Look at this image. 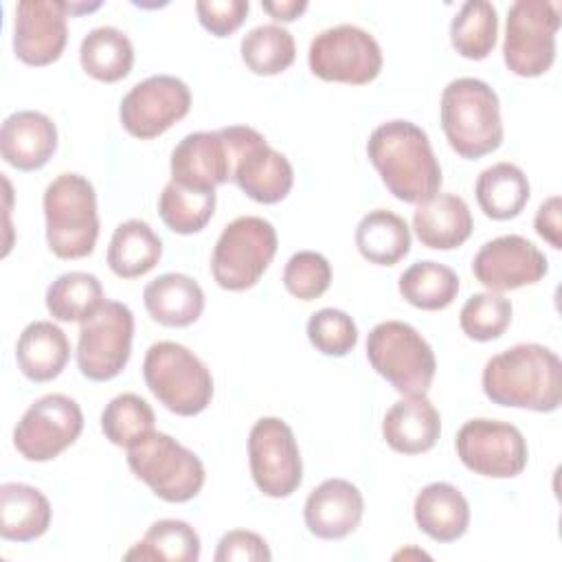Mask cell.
I'll list each match as a JSON object with an SVG mask.
<instances>
[{"label":"cell","mask_w":562,"mask_h":562,"mask_svg":"<svg viewBox=\"0 0 562 562\" xmlns=\"http://www.w3.org/2000/svg\"><path fill=\"white\" fill-rule=\"evenodd\" d=\"M191 110L189 86L173 75H151L121 99L119 121L123 130L140 140L165 134Z\"/></svg>","instance_id":"obj_16"},{"label":"cell","mask_w":562,"mask_h":562,"mask_svg":"<svg viewBox=\"0 0 562 562\" xmlns=\"http://www.w3.org/2000/svg\"><path fill=\"white\" fill-rule=\"evenodd\" d=\"M474 222L470 206L454 193H435L417 204L413 231L417 239L432 250L459 248L472 235Z\"/></svg>","instance_id":"obj_23"},{"label":"cell","mask_w":562,"mask_h":562,"mask_svg":"<svg viewBox=\"0 0 562 562\" xmlns=\"http://www.w3.org/2000/svg\"><path fill=\"white\" fill-rule=\"evenodd\" d=\"M560 195H551L547 198L538 211H536V217H533V228L536 233L555 250L562 248V224H560Z\"/></svg>","instance_id":"obj_44"},{"label":"cell","mask_w":562,"mask_h":562,"mask_svg":"<svg viewBox=\"0 0 562 562\" xmlns=\"http://www.w3.org/2000/svg\"><path fill=\"white\" fill-rule=\"evenodd\" d=\"M248 0H198L195 13L200 24L215 37H226L235 33L246 15H248Z\"/></svg>","instance_id":"obj_42"},{"label":"cell","mask_w":562,"mask_h":562,"mask_svg":"<svg viewBox=\"0 0 562 562\" xmlns=\"http://www.w3.org/2000/svg\"><path fill=\"white\" fill-rule=\"evenodd\" d=\"M239 53L250 72L272 77L294 64L296 44L288 29L279 24H259L244 35Z\"/></svg>","instance_id":"obj_36"},{"label":"cell","mask_w":562,"mask_h":562,"mask_svg":"<svg viewBox=\"0 0 562 562\" xmlns=\"http://www.w3.org/2000/svg\"><path fill=\"white\" fill-rule=\"evenodd\" d=\"M481 384L498 406L553 413L562 400V362L544 345L520 342L485 362Z\"/></svg>","instance_id":"obj_2"},{"label":"cell","mask_w":562,"mask_h":562,"mask_svg":"<svg viewBox=\"0 0 562 562\" xmlns=\"http://www.w3.org/2000/svg\"><path fill=\"white\" fill-rule=\"evenodd\" d=\"M307 64L323 81L364 86L382 70V48L369 31L356 24H338L314 35Z\"/></svg>","instance_id":"obj_10"},{"label":"cell","mask_w":562,"mask_h":562,"mask_svg":"<svg viewBox=\"0 0 562 562\" xmlns=\"http://www.w3.org/2000/svg\"><path fill=\"white\" fill-rule=\"evenodd\" d=\"M134 314L125 303L103 301L79 327L77 367L92 382L116 378L132 353Z\"/></svg>","instance_id":"obj_11"},{"label":"cell","mask_w":562,"mask_h":562,"mask_svg":"<svg viewBox=\"0 0 562 562\" xmlns=\"http://www.w3.org/2000/svg\"><path fill=\"white\" fill-rule=\"evenodd\" d=\"M413 516L417 527L435 542H454L468 531L470 505L454 485L435 481L415 496Z\"/></svg>","instance_id":"obj_24"},{"label":"cell","mask_w":562,"mask_h":562,"mask_svg":"<svg viewBox=\"0 0 562 562\" xmlns=\"http://www.w3.org/2000/svg\"><path fill=\"white\" fill-rule=\"evenodd\" d=\"M46 244L59 259L88 257L99 237L97 191L81 173H59L48 182L44 198Z\"/></svg>","instance_id":"obj_4"},{"label":"cell","mask_w":562,"mask_h":562,"mask_svg":"<svg viewBox=\"0 0 562 562\" xmlns=\"http://www.w3.org/2000/svg\"><path fill=\"white\" fill-rule=\"evenodd\" d=\"M147 314L165 327L193 325L204 310V292L195 279L182 272H167L143 290Z\"/></svg>","instance_id":"obj_25"},{"label":"cell","mask_w":562,"mask_h":562,"mask_svg":"<svg viewBox=\"0 0 562 562\" xmlns=\"http://www.w3.org/2000/svg\"><path fill=\"white\" fill-rule=\"evenodd\" d=\"M498 35V13L487 0H468L450 22V44L465 59H485Z\"/></svg>","instance_id":"obj_34"},{"label":"cell","mask_w":562,"mask_h":562,"mask_svg":"<svg viewBox=\"0 0 562 562\" xmlns=\"http://www.w3.org/2000/svg\"><path fill=\"white\" fill-rule=\"evenodd\" d=\"M48 498L26 483L0 485V536L11 542H31L50 527Z\"/></svg>","instance_id":"obj_27"},{"label":"cell","mask_w":562,"mask_h":562,"mask_svg":"<svg viewBox=\"0 0 562 562\" xmlns=\"http://www.w3.org/2000/svg\"><path fill=\"white\" fill-rule=\"evenodd\" d=\"M83 430L79 404L64 393L35 400L13 428V446L26 461H50L70 448Z\"/></svg>","instance_id":"obj_14"},{"label":"cell","mask_w":562,"mask_h":562,"mask_svg":"<svg viewBox=\"0 0 562 562\" xmlns=\"http://www.w3.org/2000/svg\"><path fill=\"white\" fill-rule=\"evenodd\" d=\"M79 61L92 79L114 83L130 75L134 46L123 31L114 26H97L81 40Z\"/></svg>","instance_id":"obj_31"},{"label":"cell","mask_w":562,"mask_h":562,"mask_svg":"<svg viewBox=\"0 0 562 562\" xmlns=\"http://www.w3.org/2000/svg\"><path fill=\"white\" fill-rule=\"evenodd\" d=\"M162 257V241L143 220L121 222L108 246V266L121 279L147 274Z\"/></svg>","instance_id":"obj_29"},{"label":"cell","mask_w":562,"mask_h":562,"mask_svg":"<svg viewBox=\"0 0 562 562\" xmlns=\"http://www.w3.org/2000/svg\"><path fill=\"white\" fill-rule=\"evenodd\" d=\"M461 463L474 474L490 479H514L527 468V441L509 424L487 417L468 419L454 439Z\"/></svg>","instance_id":"obj_15"},{"label":"cell","mask_w":562,"mask_h":562,"mask_svg":"<svg viewBox=\"0 0 562 562\" xmlns=\"http://www.w3.org/2000/svg\"><path fill=\"white\" fill-rule=\"evenodd\" d=\"M367 360L402 395H426L437 373L432 347L404 321H382L369 331Z\"/></svg>","instance_id":"obj_6"},{"label":"cell","mask_w":562,"mask_h":562,"mask_svg":"<svg viewBox=\"0 0 562 562\" xmlns=\"http://www.w3.org/2000/svg\"><path fill=\"white\" fill-rule=\"evenodd\" d=\"M279 248L274 226L257 215L235 217L220 233L213 255L211 272L215 283L228 292H241L263 277Z\"/></svg>","instance_id":"obj_8"},{"label":"cell","mask_w":562,"mask_h":562,"mask_svg":"<svg viewBox=\"0 0 562 562\" xmlns=\"http://www.w3.org/2000/svg\"><path fill=\"white\" fill-rule=\"evenodd\" d=\"M512 323V301L505 299L501 292H479L472 294L461 312L459 325L461 331L479 342L501 338Z\"/></svg>","instance_id":"obj_39"},{"label":"cell","mask_w":562,"mask_h":562,"mask_svg":"<svg viewBox=\"0 0 562 562\" xmlns=\"http://www.w3.org/2000/svg\"><path fill=\"white\" fill-rule=\"evenodd\" d=\"M123 558L125 560L195 562L200 558V536L184 520L162 518V520H156Z\"/></svg>","instance_id":"obj_35"},{"label":"cell","mask_w":562,"mask_h":562,"mask_svg":"<svg viewBox=\"0 0 562 562\" xmlns=\"http://www.w3.org/2000/svg\"><path fill=\"white\" fill-rule=\"evenodd\" d=\"M68 42V7L61 0H22L15 4L13 50L26 66L57 61Z\"/></svg>","instance_id":"obj_18"},{"label":"cell","mask_w":562,"mask_h":562,"mask_svg":"<svg viewBox=\"0 0 562 562\" xmlns=\"http://www.w3.org/2000/svg\"><path fill=\"white\" fill-rule=\"evenodd\" d=\"M127 465L136 479L167 503L195 498L206 479L200 457L158 430L147 432L127 448Z\"/></svg>","instance_id":"obj_7"},{"label":"cell","mask_w":562,"mask_h":562,"mask_svg":"<svg viewBox=\"0 0 562 562\" xmlns=\"http://www.w3.org/2000/svg\"><path fill=\"white\" fill-rule=\"evenodd\" d=\"M156 415L147 400L136 393H121L112 397L101 413V430L105 439L119 448H130L154 430Z\"/></svg>","instance_id":"obj_38"},{"label":"cell","mask_w":562,"mask_h":562,"mask_svg":"<svg viewBox=\"0 0 562 562\" xmlns=\"http://www.w3.org/2000/svg\"><path fill=\"white\" fill-rule=\"evenodd\" d=\"M481 211L492 220H514L529 202L531 187L525 171L514 162H496L483 169L474 184Z\"/></svg>","instance_id":"obj_28"},{"label":"cell","mask_w":562,"mask_h":562,"mask_svg":"<svg viewBox=\"0 0 562 562\" xmlns=\"http://www.w3.org/2000/svg\"><path fill=\"white\" fill-rule=\"evenodd\" d=\"M46 310L55 321L83 323L105 301L101 281L92 272H64L46 290Z\"/></svg>","instance_id":"obj_33"},{"label":"cell","mask_w":562,"mask_h":562,"mask_svg":"<svg viewBox=\"0 0 562 562\" xmlns=\"http://www.w3.org/2000/svg\"><path fill=\"white\" fill-rule=\"evenodd\" d=\"M143 378L154 397L180 417L202 413L213 400L211 371L191 349L173 340H160L147 349Z\"/></svg>","instance_id":"obj_5"},{"label":"cell","mask_w":562,"mask_h":562,"mask_svg":"<svg viewBox=\"0 0 562 562\" xmlns=\"http://www.w3.org/2000/svg\"><path fill=\"white\" fill-rule=\"evenodd\" d=\"M367 156L393 198L419 204L439 193L443 176L428 134L404 119L378 125L367 140Z\"/></svg>","instance_id":"obj_1"},{"label":"cell","mask_w":562,"mask_h":562,"mask_svg":"<svg viewBox=\"0 0 562 562\" xmlns=\"http://www.w3.org/2000/svg\"><path fill=\"white\" fill-rule=\"evenodd\" d=\"M215 562H233V560H255V562H268L272 558L266 540L248 529H233L226 531L215 551Z\"/></svg>","instance_id":"obj_43"},{"label":"cell","mask_w":562,"mask_h":562,"mask_svg":"<svg viewBox=\"0 0 562 562\" xmlns=\"http://www.w3.org/2000/svg\"><path fill=\"white\" fill-rule=\"evenodd\" d=\"M215 191H198L178 182H167L158 198V215L178 235L200 233L215 213Z\"/></svg>","instance_id":"obj_37"},{"label":"cell","mask_w":562,"mask_h":562,"mask_svg":"<svg viewBox=\"0 0 562 562\" xmlns=\"http://www.w3.org/2000/svg\"><path fill=\"white\" fill-rule=\"evenodd\" d=\"M57 149V127L37 110H18L2 121L0 154L18 171L42 169Z\"/></svg>","instance_id":"obj_21"},{"label":"cell","mask_w":562,"mask_h":562,"mask_svg":"<svg viewBox=\"0 0 562 562\" xmlns=\"http://www.w3.org/2000/svg\"><path fill=\"white\" fill-rule=\"evenodd\" d=\"M261 9L279 22H294L307 11V0H263Z\"/></svg>","instance_id":"obj_45"},{"label":"cell","mask_w":562,"mask_h":562,"mask_svg":"<svg viewBox=\"0 0 562 562\" xmlns=\"http://www.w3.org/2000/svg\"><path fill=\"white\" fill-rule=\"evenodd\" d=\"M248 463L257 490L270 498H288L303 481L301 450L292 428L279 417H261L248 435Z\"/></svg>","instance_id":"obj_13"},{"label":"cell","mask_w":562,"mask_h":562,"mask_svg":"<svg viewBox=\"0 0 562 562\" xmlns=\"http://www.w3.org/2000/svg\"><path fill=\"white\" fill-rule=\"evenodd\" d=\"M441 435V417L426 395L397 400L382 419V437L400 454L428 452Z\"/></svg>","instance_id":"obj_22"},{"label":"cell","mask_w":562,"mask_h":562,"mask_svg":"<svg viewBox=\"0 0 562 562\" xmlns=\"http://www.w3.org/2000/svg\"><path fill=\"white\" fill-rule=\"evenodd\" d=\"M68 358L70 342L64 329L50 321L29 323L15 342L18 367L31 382L55 380L64 371Z\"/></svg>","instance_id":"obj_26"},{"label":"cell","mask_w":562,"mask_h":562,"mask_svg":"<svg viewBox=\"0 0 562 562\" xmlns=\"http://www.w3.org/2000/svg\"><path fill=\"white\" fill-rule=\"evenodd\" d=\"M331 283V266L316 250L294 252L283 268V285L299 301H314L327 292Z\"/></svg>","instance_id":"obj_41"},{"label":"cell","mask_w":562,"mask_h":562,"mask_svg":"<svg viewBox=\"0 0 562 562\" xmlns=\"http://www.w3.org/2000/svg\"><path fill=\"white\" fill-rule=\"evenodd\" d=\"M171 180L198 189L215 191L233 178V149L222 130L191 132L171 151Z\"/></svg>","instance_id":"obj_19"},{"label":"cell","mask_w":562,"mask_h":562,"mask_svg":"<svg viewBox=\"0 0 562 562\" xmlns=\"http://www.w3.org/2000/svg\"><path fill=\"white\" fill-rule=\"evenodd\" d=\"M307 338L323 356L342 358L358 345V327L347 312L323 307L310 316Z\"/></svg>","instance_id":"obj_40"},{"label":"cell","mask_w":562,"mask_h":562,"mask_svg":"<svg viewBox=\"0 0 562 562\" xmlns=\"http://www.w3.org/2000/svg\"><path fill=\"white\" fill-rule=\"evenodd\" d=\"M356 248L375 266H395L411 250V228L393 211H369L356 226Z\"/></svg>","instance_id":"obj_30"},{"label":"cell","mask_w":562,"mask_h":562,"mask_svg":"<svg viewBox=\"0 0 562 562\" xmlns=\"http://www.w3.org/2000/svg\"><path fill=\"white\" fill-rule=\"evenodd\" d=\"M547 272L549 261L544 252L522 235L494 237L485 241L472 259V274L490 292H507L538 283Z\"/></svg>","instance_id":"obj_17"},{"label":"cell","mask_w":562,"mask_h":562,"mask_svg":"<svg viewBox=\"0 0 562 562\" xmlns=\"http://www.w3.org/2000/svg\"><path fill=\"white\" fill-rule=\"evenodd\" d=\"M558 7L549 0H516L507 11L503 59L518 77H540L555 61Z\"/></svg>","instance_id":"obj_9"},{"label":"cell","mask_w":562,"mask_h":562,"mask_svg":"<svg viewBox=\"0 0 562 562\" xmlns=\"http://www.w3.org/2000/svg\"><path fill=\"white\" fill-rule=\"evenodd\" d=\"M364 514L362 492L347 479H327L305 501L303 518L312 536L342 540L358 529Z\"/></svg>","instance_id":"obj_20"},{"label":"cell","mask_w":562,"mask_h":562,"mask_svg":"<svg viewBox=\"0 0 562 562\" xmlns=\"http://www.w3.org/2000/svg\"><path fill=\"white\" fill-rule=\"evenodd\" d=\"M439 116L448 145L461 158H483L503 145L498 94L476 77H459L443 88Z\"/></svg>","instance_id":"obj_3"},{"label":"cell","mask_w":562,"mask_h":562,"mask_svg":"<svg viewBox=\"0 0 562 562\" xmlns=\"http://www.w3.org/2000/svg\"><path fill=\"white\" fill-rule=\"evenodd\" d=\"M400 294L417 310H446L459 294V277L439 261H417L408 266L397 281Z\"/></svg>","instance_id":"obj_32"},{"label":"cell","mask_w":562,"mask_h":562,"mask_svg":"<svg viewBox=\"0 0 562 562\" xmlns=\"http://www.w3.org/2000/svg\"><path fill=\"white\" fill-rule=\"evenodd\" d=\"M233 149V182L259 204L281 202L292 184L294 169L290 160L272 149L263 134L248 125L222 127Z\"/></svg>","instance_id":"obj_12"}]
</instances>
